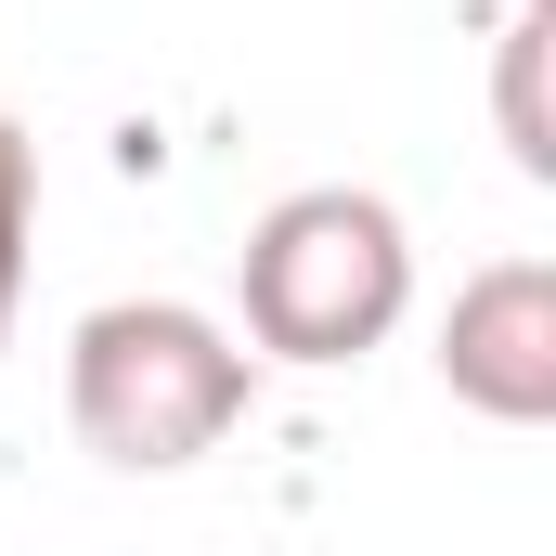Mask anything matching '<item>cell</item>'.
<instances>
[{
  "label": "cell",
  "mask_w": 556,
  "mask_h": 556,
  "mask_svg": "<svg viewBox=\"0 0 556 556\" xmlns=\"http://www.w3.org/2000/svg\"><path fill=\"white\" fill-rule=\"evenodd\" d=\"M13 260H26V142L0 117V311H13Z\"/></svg>",
  "instance_id": "5b68a950"
},
{
  "label": "cell",
  "mask_w": 556,
  "mask_h": 556,
  "mask_svg": "<svg viewBox=\"0 0 556 556\" xmlns=\"http://www.w3.org/2000/svg\"><path fill=\"white\" fill-rule=\"evenodd\" d=\"M518 13H556V0H518Z\"/></svg>",
  "instance_id": "8992f818"
},
{
  "label": "cell",
  "mask_w": 556,
  "mask_h": 556,
  "mask_svg": "<svg viewBox=\"0 0 556 556\" xmlns=\"http://www.w3.org/2000/svg\"><path fill=\"white\" fill-rule=\"evenodd\" d=\"M544 39H556V13H518V26H505V142H518L531 181L556 168V130H544Z\"/></svg>",
  "instance_id": "277c9868"
},
{
  "label": "cell",
  "mask_w": 556,
  "mask_h": 556,
  "mask_svg": "<svg viewBox=\"0 0 556 556\" xmlns=\"http://www.w3.org/2000/svg\"><path fill=\"white\" fill-rule=\"evenodd\" d=\"M402 285H415V260H402V220L376 194H285L247 233V324L285 363L376 350L402 324Z\"/></svg>",
  "instance_id": "7a4b0ae2"
},
{
  "label": "cell",
  "mask_w": 556,
  "mask_h": 556,
  "mask_svg": "<svg viewBox=\"0 0 556 556\" xmlns=\"http://www.w3.org/2000/svg\"><path fill=\"white\" fill-rule=\"evenodd\" d=\"M65 415L104 466H194L247 415V350H220V324H194L168 298H117L65 350Z\"/></svg>",
  "instance_id": "6da1fadb"
},
{
  "label": "cell",
  "mask_w": 556,
  "mask_h": 556,
  "mask_svg": "<svg viewBox=\"0 0 556 556\" xmlns=\"http://www.w3.org/2000/svg\"><path fill=\"white\" fill-rule=\"evenodd\" d=\"M440 376H453V402H479V415H505V427L556 415V273L544 260H492V273L453 298Z\"/></svg>",
  "instance_id": "3957f363"
}]
</instances>
